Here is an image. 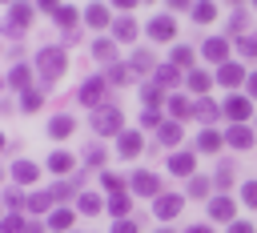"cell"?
<instances>
[{
    "label": "cell",
    "mask_w": 257,
    "mask_h": 233,
    "mask_svg": "<svg viewBox=\"0 0 257 233\" xmlns=\"http://www.w3.org/2000/svg\"><path fill=\"white\" fill-rule=\"evenodd\" d=\"M36 64H40V72H44V80H48V84H52V80H60V76H64V68H68L64 52H56V48H40Z\"/></svg>",
    "instance_id": "obj_1"
},
{
    "label": "cell",
    "mask_w": 257,
    "mask_h": 233,
    "mask_svg": "<svg viewBox=\"0 0 257 233\" xmlns=\"http://www.w3.org/2000/svg\"><path fill=\"white\" fill-rule=\"evenodd\" d=\"M92 129H96V133H116V129H120V104H104V108L92 117Z\"/></svg>",
    "instance_id": "obj_2"
},
{
    "label": "cell",
    "mask_w": 257,
    "mask_h": 233,
    "mask_svg": "<svg viewBox=\"0 0 257 233\" xmlns=\"http://www.w3.org/2000/svg\"><path fill=\"white\" fill-rule=\"evenodd\" d=\"M28 20H32V8H28V4H12V8H8V36H12L16 28H24Z\"/></svg>",
    "instance_id": "obj_3"
},
{
    "label": "cell",
    "mask_w": 257,
    "mask_h": 233,
    "mask_svg": "<svg viewBox=\"0 0 257 233\" xmlns=\"http://www.w3.org/2000/svg\"><path fill=\"white\" fill-rule=\"evenodd\" d=\"M100 96H104V80H100V76H92V80L80 84V100H84V104H100Z\"/></svg>",
    "instance_id": "obj_4"
},
{
    "label": "cell",
    "mask_w": 257,
    "mask_h": 233,
    "mask_svg": "<svg viewBox=\"0 0 257 233\" xmlns=\"http://www.w3.org/2000/svg\"><path fill=\"white\" fill-rule=\"evenodd\" d=\"M40 8H48V12H52V20H56V24H64V28H72V24H76V8H68V4H40Z\"/></svg>",
    "instance_id": "obj_5"
},
{
    "label": "cell",
    "mask_w": 257,
    "mask_h": 233,
    "mask_svg": "<svg viewBox=\"0 0 257 233\" xmlns=\"http://www.w3.org/2000/svg\"><path fill=\"white\" fill-rule=\"evenodd\" d=\"M173 32H177V24H173L169 16H157V20H149V36H153V40H169Z\"/></svg>",
    "instance_id": "obj_6"
},
{
    "label": "cell",
    "mask_w": 257,
    "mask_h": 233,
    "mask_svg": "<svg viewBox=\"0 0 257 233\" xmlns=\"http://www.w3.org/2000/svg\"><path fill=\"white\" fill-rule=\"evenodd\" d=\"M249 108H253V104H249L245 96H229V100H225V112H229V117H233L237 125H241V121L249 117Z\"/></svg>",
    "instance_id": "obj_7"
},
{
    "label": "cell",
    "mask_w": 257,
    "mask_h": 233,
    "mask_svg": "<svg viewBox=\"0 0 257 233\" xmlns=\"http://www.w3.org/2000/svg\"><path fill=\"white\" fill-rule=\"evenodd\" d=\"M133 189H137L141 197H153V193L161 189V181H157L153 173H137V177H133Z\"/></svg>",
    "instance_id": "obj_8"
},
{
    "label": "cell",
    "mask_w": 257,
    "mask_h": 233,
    "mask_svg": "<svg viewBox=\"0 0 257 233\" xmlns=\"http://www.w3.org/2000/svg\"><path fill=\"white\" fill-rule=\"evenodd\" d=\"M209 217H213V221H233V201H229V197L209 201Z\"/></svg>",
    "instance_id": "obj_9"
},
{
    "label": "cell",
    "mask_w": 257,
    "mask_h": 233,
    "mask_svg": "<svg viewBox=\"0 0 257 233\" xmlns=\"http://www.w3.org/2000/svg\"><path fill=\"white\" fill-rule=\"evenodd\" d=\"M225 141H229V145H237V149H249V145H253V133H249L245 125H233V129L225 133Z\"/></svg>",
    "instance_id": "obj_10"
},
{
    "label": "cell",
    "mask_w": 257,
    "mask_h": 233,
    "mask_svg": "<svg viewBox=\"0 0 257 233\" xmlns=\"http://www.w3.org/2000/svg\"><path fill=\"white\" fill-rule=\"evenodd\" d=\"M153 213H157V217H165V221H169V217H177V213H181V197H161V201L153 205Z\"/></svg>",
    "instance_id": "obj_11"
},
{
    "label": "cell",
    "mask_w": 257,
    "mask_h": 233,
    "mask_svg": "<svg viewBox=\"0 0 257 233\" xmlns=\"http://www.w3.org/2000/svg\"><path fill=\"white\" fill-rule=\"evenodd\" d=\"M217 76H221V84H229V88H233V84H241V80H245V68H241V64H221V72H217Z\"/></svg>",
    "instance_id": "obj_12"
},
{
    "label": "cell",
    "mask_w": 257,
    "mask_h": 233,
    "mask_svg": "<svg viewBox=\"0 0 257 233\" xmlns=\"http://www.w3.org/2000/svg\"><path fill=\"white\" fill-rule=\"evenodd\" d=\"M169 112H173L177 121H181V117H185V121H189V117H197V108H193L185 96H173V100H169Z\"/></svg>",
    "instance_id": "obj_13"
},
{
    "label": "cell",
    "mask_w": 257,
    "mask_h": 233,
    "mask_svg": "<svg viewBox=\"0 0 257 233\" xmlns=\"http://www.w3.org/2000/svg\"><path fill=\"white\" fill-rule=\"evenodd\" d=\"M157 141H161V145H177V141H181V125H177V121L161 125V129H157Z\"/></svg>",
    "instance_id": "obj_14"
},
{
    "label": "cell",
    "mask_w": 257,
    "mask_h": 233,
    "mask_svg": "<svg viewBox=\"0 0 257 233\" xmlns=\"http://www.w3.org/2000/svg\"><path fill=\"white\" fill-rule=\"evenodd\" d=\"M116 149H120V157H137V153H141V137H137V133H124V137L116 141Z\"/></svg>",
    "instance_id": "obj_15"
},
{
    "label": "cell",
    "mask_w": 257,
    "mask_h": 233,
    "mask_svg": "<svg viewBox=\"0 0 257 233\" xmlns=\"http://www.w3.org/2000/svg\"><path fill=\"white\" fill-rule=\"evenodd\" d=\"M169 169H173L177 177H189V173H193V153H177V157L169 161Z\"/></svg>",
    "instance_id": "obj_16"
},
{
    "label": "cell",
    "mask_w": 257,
    "mask_h": 233,
    "mask_svg": "<svg viewBox=\"0 0 257 233\" xmlns=\"http://www.w3.org/2000/svg\"><path fill=\"white\" fill-rule=\"evenodd\" d=\"M76 209L88 213V217H96V213H100V197H96V193H80V197H76Z\"/></svg>",
    "instance_id": "obj_17"
},
{
    "label": "cell",
    "mask_w": 257,
    "mask_h": 233,
    "mask_svg": "<svg viewBox=\"0 0 257 233\" xmlns=\"http://www.w3.org/2000/svg\"><path fill=\"white\" fill-rule=\"evenodd\" d=\"M225 52H229V44H225L221 36H213V40H205V56H209V60H225Z\"/></svg>",
    "instance_id": "obj_18"
},
{
    "label": "cell",
    "mask_w": 257,
    "mask_h": 233,
    "mask_svg": "<svg viewBox=\"0 0 257 233\" xmlns=\"http://www.w3.org/2000/svg\"><path fill=\"white\" fill-rule=\"evenodd\" d=\"M12 177H16V181H24V185H28V181H36V165H32V161H16V165H12Z\"/></svg>",
    "instance_id": "obj_19"
},
{
    "label": "cell",
    "mask_w": 257,
    "mask_h": 233,
    "mask_svg": "<svg viewBox=\"0 0 257 233\" xmlns=\"http://www.w3.org/2000/svg\"><path fill=\"white\" fill-rule=\"evenodd\" d=\"M128 80H133V68L128 64H112L108 68V84H128Z\"/></svg>",
    "instance_id": "obj_20"
},
{
    "label": "cell",
    "mask_w": 257,
    "mask_h": 233,
    "mask_svg": "<svg viewBox=\"0 0 257 233\" xmlns=\"http://www.w3.org/2000/svg\"><path fill=\"white\" fill-rule=\"evenodd\" d=\"M221 141H225L221 133H213V129H205V133H201V153H217V149H221Z\"/></svg>",
    "instance_id": "obj_21"
},
{
    "label": "cell",
    "mask_w": 257,
    "mask_h": 233,
    "mask_svg": "<svg viewBox=\"0 0 257 233\" xmlns=\"http://www.w3.org/2000/svg\"><path fill=\"white\" fill-rule=\"evenodd\" d=\"M177 80H181L177 64H161V68H157V84H177Z\"/></svg>",
    "instance_id": "obj_22"
},
{
    "label": "cell",
    "mask_w": 257,
    "mask_h": 233,
    "mask_svg": "<svg viewBox=\"0 0 257 233\" xmlns=\"http://www.w3.org/2000/svg\"><path fill=\"white\" fill-rule=\"evenodd\" d=\"M48 133H52V137H68V133H72V117H52Z\"/></svg>",
    "instance_id": "obj_23"
},
{
    "label": "cell",
    "mask_w": 257,
    "mask_h": 233,
    "mask_svg": "<svg viewBox=\"0 0 257 233\" xmlns=\"http://www.w3.org/2000/svg\"><path fill=\"white\" fill-rule=\"evenodd\" d=\"M48 165H52V173H72V157L68 153H52Z\"/></svg>",
    "instance_id": "obj_24"
},
{
    "label": "cell",
    "mask_w": 257,
    "mask_h": 233,
    "mask_svg": "<svg viewBox=\"0 0 257 233\" xmlns=\"http://www.w3.org/2000/svg\"><path fill=\"white\" fill-rule=\"evenodd\" d=\"M52 201H56L52 193H32V197H28V209H32V213H44Z\"/></svg>",
    "instance_id": "obj_25"
},
{
    "label": "cell",
    "mask_w": 257,
    "mask_h": 233,
    "mask_svg": "<svg viewBox=\"0 0 257 233\" xmlns=\"http://www.w3.org/2000/svg\"><path fill=\"white\" fill-rule=\"evenodd\" d=\"M108 213L120 221V217L128 213V197H124V193H112V201H108Z\"/></svg>",
    "instance_id": "obj_26"
},
{
    "label": "cell",
    "mask_w": 257,
    "mask_h": 233,
    "mask_svg": "<svg viewBox=\"0 0 257 233\" xmlns=\"http://www.w3.org/2000/svg\"><path fill=\"white\" fill-rule=\"evenodd\" d=\"M8 84H12V88H28V68H24V64H16V68L8 72Z\"/></svg>",
    "instance_id": "obj_27"
},
{
    "label": "cell",
    "mask_w": 257,
    "mask_h": 233,
    "mask_svg": "<svg viewBox=\"0 0 257 233\" xmlns=\"http://www.w3.org/2000/svg\"><path fill=\"white\" fill-rule=\"evenodd\" d=\"M88 24H92V28H104V24H108V12H104L100 4H92V8H88Z\"/></svg>",
    "instance_id": "obj_28"
},
{
    "label": "cell",
    "mask_w": 257,
    "mask_h": 233,
    "mask_svg": "<svg viewBox=\"0 0 257 233\" xmlns=\"http://www.w3.org/2000/svg\"><path fill=\"white\" fill-rule=\"evenodd\" d=\"M116 36H120V40H133V36H137V24H133L128 16H120V20H116Z\"/></svg>",
    "instance_id": "obj_29"
},
{
    "label": "cell",
    "mask_w": 257,
    "mask_h": 233,
    "mask_svg": "<svg viewBox=\"0 0 257 233\" xmlns=\"http://www.w3.org/2000/svg\"><path fill=\"white\" fill-rule=\"evenodd\" d=\"M173 64H177V68H181V64L189 68V64H193V48H185V44H177V48H173Z\"/></svg>",
    "instance_id": "obj_30"
},
{
    "label": "cell",
    "mask_w": 257,
    "mask_h": 233,
    "mask_svg": "<svg viewBox=\"0 0 257 233\" xmlns=\"http://www.w3.org/2000/svg\"><path fill=\"white\" fill-rule=\"evenodd\" d=\"M217 112H221V104H213V100H197V117H201V121H213Z\"/></svg>",
    "instance_id": "obj_31"
},
{
    "label": "cell",
    "mask_w": 257,
    "mask_h": 233,
    "mask_svg": "<svg viewBox=\"0 0 257 233\" xmlns=\"http://www.w3.org/2000/svg\"><path fill=\"white\" fill-rule=\"evenodd\" d=\"M48 225H52V229H68V225H72V213H68V209H56V213L48 217Z\"/></svg>",
    "instance_id": "obj_32"
},
{
    "label": "cell",
    "mask_w": 257,
    "mask_h": 233,
    "mask_svg": "<svg viewBox=\"0 0 257 233\" xmlns=\"http://www.w3.org/2000/svg\"><path fill=\"white\" fill-rule=\"evenodd\" d=\"M193 16H197L201 24H209V20L217 16V8H213V4H193Z\"/></svg>",
    "instance_id": "obj_33"
},
{
    "label": "cell",
    "mask_w": 257,
    "mask_h": 233,
    "mask_svg": "<svg viewBox=\"0 0 257 233\" xmlns=\"http://www.w3.org/2000/svg\"><path fill=\"white\" fill-rule=\"evenodd\" d=\"M28 225H24V217H16V213H8L4 217V233H24Z\"/></svg>",
    "instance_id": "obj_34"
},
{
    "label": "cell",
    "mask_w": 257,
    "mask_h": 233,
    "mask_svg": "<svg viewBox=\"0 0 257 233\" xmlns=\"http://www.w3.org/2000/svg\"><path fill=\"white\" fill-rule=\"evenodd\" d=\"M189 88H193V92H205V88H209V72H193V76H189Z\"/></svg>",
    "instance_id": "obj_35"
},
{
    "label": "cell",
    "mask_w": 257,
    "mask_h": 233,
    "mask_svg": "<svg viewBox=\"0 0 257 233\" xmlns=\"http://www.w3.org/2000/svg\"><path fill=\"white\" fill-rule=\"evenodd\" d=\"M145 104H149V108L161 104V84H145Z\"/></svg>",
    "instance_id": "obj_36"
},
{
    "label": "cell",
    "mask_w": 257,
    "mask_h": 233,
    "mask_svg": "<svg viewBox=\"0 0 257 233\" xmlns=\"http://www.w3.org/2000/svg\"><path fill=\"white\" fill-rule=\"evenodd\" d=\"M237 48H241V56H257V36H241Z\"/></svg>",
    "instance_id": "obj_37"
},
{
    "label": "cell",
    "mask_w": 257,
    "mask_h": 233,
    "mask_svg": "<svg viewBox=\"0 0 257 233\" xmlns=\"http://www.w3.org/2000/svg\"><path fill=\"white\" fill-rule=\"evenodd\" d=\"M20 104H24V112H36V108H40V92H24Z\"/></svg>",
    "instance_id": "obj_38"
},
{
    "label": "cell",
    "mask_w": 257,
    "mask_h": 233,
    "mask_svg": "<svg viewBox=\"0 0 257 233\" xmlns=\"http://www.w3.org/2000/svg\"><path fill=\"white\" fill-rule=\"evenodd\" d=\"M189 193H193V197H205V193H209V181H205V177H193V181H189Z\"/></svg>",
    "instance_id": "obj_39"
},
{
    "label": "cell",
    "mask_w": 257,
    "mask_h": 233,
    "mask_svg": "<svg viewBox=\"0 0 257 233\" xmlns=\"http://www.w3.org/2000/svg\"><path fill=\"white\" fill-rule=\"evenodd\" d=\"M92 52H96L100 60H108V56H112V40H96V44H92Z\"/></svg>",
    "instance_id": "obj_40"
},
{
    "label": "cell",
    "mask_w": 257,
    "mask_h": 233,
    "mask_svg": "<svg viewBox=\"0 0 257 233\" xmlns=\"http://www.w3.org/2000/svg\"><path fill=\"white\" fill-rule=\"evenodd\" d=\"M133 68H153V52H137L133 56Z\"/></svg>",
    "instance_id": "obj_41"
},
{
    "label": "cell",
    "mask_w": 257,
    "mask_h": 233,
    "mask_svg": "<svg viewBox=\"0 0 257 233\" xmlns=\"http://www.w3.org/2000/svg\"><path fill=\"white\" fill-rule=\"evenodd\" d=\"M104 189H112V193H124V185H120V177H116V173H104Z\"/></svg>",
    "instance_id": "obj_42"
},
{
    "label": "cell",
    "mask_w": 257,
    "mask_h": 233,
    "mask_svg": "<svg viewBox=\"0 0 257 233\" xmlns=\"http://www.w3.org/2000/svg\"><path fill=\"white\" fill-rule=\"evenodd\" d=\"M241 197H245L249 205H257V181H245V189H241Z\"/></svg>",
    "instance_id": "obj_43"
},
{
    "label": "cell",
    "mask_w": 257,
    "mask_h": 233,
    "mask_svg": "<svg viewBox=\"0 0 257 233\" xmlns=\"http://www.w3.org/2000/svg\"><path fill=\"white\" fill-rule=\"evenodd\" d=\"M157 121H161V108H145L141 112V125H157Z\"/></svg>",
    "instance_id": "obj_44"
},
{
    "label": "cell",
    "mask_w": 257,
    "mask_h": 233,
    "mask_svg": "<svg viewBox=\"0 0 257 233\" xmlns=\"http://www.w3.org/2000/svg\"><path fill=\"white\" fill-rule=\"evenodd\" d=\"M84 161H88V165H100V161H104V153L92 145V149H84Z\"/></svg>",
    "instance_id": "obj_45"
},
{
    "label": "cell",
    "mask_w": 257,
    "mask_h": 233,
    "mask_svg": "<svg viewBox=\"0 0 257 233\" xmlns=\"http://www.w3.org/2000/svg\"><path fill=\"white\" fill-rule=\"evenodd\" d=\"M112 233H137V225H133V221H116V225H112Z\"/></svg>",
    "instance_id": "obj_46"
},
{
    "label": "cell",
    "mask_w": 257,
    "mask_h": 233,
    "mask_svg": "<svg viewBox=\"0 0 257 233\" xmlns=\"http://www.w3.org/2000/svg\"><path fill=\"white\" fill-rule=\"evenodd\" d=\"M229 233H253V225H245V221H233V229Z\"/></svg>",
    "instance_id": "obj_47"
},
{
    "label": "cell",
    "mask_w": 257,
    "mask_h": 233,
    "mask_svg": "<svg viewBox=\"0 0 257 233\" xmlns=\"http://www.w3.org/2000/svg\"><path fill=\"white\" fill-rule=\"evenodd\" d=\"M249 92H253V100H257V76H249Z\"/></svg>",
    "instance_id": "obj_48"
},
{
    "label": "cell",
    "mask_w": 257,
    "mask_h": 233,
    "mask_svg": "<svg viewBox=\"0 0 257 233\" xmlns=\"http://www.w3.org/2000/svg\"><path fill=\"white\" fill-rule=\"evenodd\" d=\"M189 233H209V225H193V229H189Z\"/></svg>",
    "instance_id": "obj_49"
},
{
    "label": "cell",
    "mask_w": 257,
    "mask_h": 233,
    "mask_svg": "<svg viewBox=\"0 0 257 233\" xmlns=\"http://www.w3.org/2000/svg\"><path fill=\"white\" fill-rule=\"evenodd\" d=\"M24 233H44V229H40V225H28V229H24Z\"/></svg>",
    "instance_id": "obj_50"
}]
</instances>
